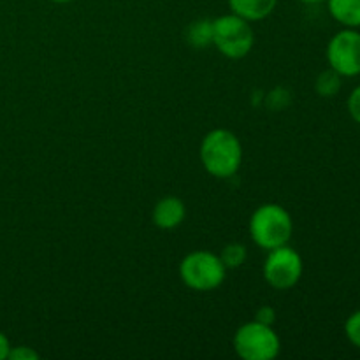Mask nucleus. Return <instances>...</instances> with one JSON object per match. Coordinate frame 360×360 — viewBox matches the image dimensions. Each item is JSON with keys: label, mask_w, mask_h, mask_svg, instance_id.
I'll return each mask as SVG.
<instances>
[{"label": "nucleus", "mask_w": 360, "mask_h": 360, "mask_svg": "<svg viewBox=\"0 0 360 360\" xmlns=\"http://www.w3.org/2000/svg\"><path fill=\"white\" fill-rule=\"evenodd\" d=\"M200 162L202 167L214 178H231L241 167V141L227 129L211 130L200 143Z\"/></svg>", "instance_id": "1"}, {"label": "nucleus", "mask_w": 360, "mask_h": 360, "mask_svg": "<svg viewBox=\"0 0 360 360\" xmlns=\"http://www.w3.org/2000/svg\"><path fill=\"white\" fill-rule=\"evenodd\" d=\"M294 232L290 213L280 204H262L250 218V236L259 248L269 250L288 245Z\"/></svg>", "instance_id": "2"}, {"label": "nucleus", "mask_w": 360, "mask_h": 360, "mask_svg": "<svg viewBox=\"0 0 360 360\" xmlns=\"http://www.w3.org/2000/svg\"><path fill=\"white\" fill-rule=\"evenodd\" d=\"M227 267L220 255L207 250H195L179 262V278L183 283L195 292H211L225 280Z\"/></svg>", "instance_id": "3"}, {"label": "nucleus", "mask_w": 360, "mask_h": 360, "mask_svg": "<svg viewBox=\"0 0 360 360\" xmlns=\"http://www.w3.org/2000/svg\"><path fill=\"white\" fill-rule=\"evenodd\" d=\"M253 42L255 34L250 21L232 13L213 20V46L227 58H245L252 51Z\"/></svg>", "instance_id": "4"}, {"label": "nucleus", "mask_w": 360, "mask_h": 360, "mask_svg": "<svg viewBox=\"0 0 360 360\" xmlns=\"http://www.w3.org/2000/svg\"><path fill=\"white\" fill-rule=\"evenodd\" d=\"M234 350L245 360H273L280 355L281 341L273 326L252 320L236 330Z\"/></svg>", "instance_id": "5"}, {"label": "nucleus", "mask_w": 360, "mask_h": 360, "mask_svg": "<svg viewBox=\"0 0 360 360\" xmlns=\"http://www.w3.org/2000/svg\"><path fill=\"white\" fill-rule=\"evenodd\" d=\"M264 278L276 290H290L299 283L304 271L302 257L292 246L283 245L267 252L264 262Z\"/></svg>", "instance_id": "6"}, {"label": "nucleus", "mask_w": 360, "mask_h": 360, "mask_svg": "<svg viewBox=\"0 0 360 360\" xmlns=\"http://www.w3.org/2000/svg\"><path fill=\"white\" fill-rule=\"evenodd\" d=\"M327 63L341 77L360 76V32L343 28L330 37L326 49Z\"/></svg>", "instance_id": "7"}, {"label": "nucleus", "mask_w": 360, "mask_h": 360, "mask_svg": "<svg viewBox=\"0 0 360 360\" xmlns=\"http://www.w3.org/2000/svg\"><path fill=\"white\" fill-rule=\"evenodd\" d=\"M186 217V207L178 197H164L158 200L151 213V220L162 231H172L179 227Z\"/></svg>", "instance_id": "8"}, {"label": "nucleus", "mask_w": 360, "mask_h": 360, "mask_svg": "<svg viewBox=\"0 0 360 360\" xmlns=\"http://www.w3.org/2000/svg\"><path fill=\"white\" fill-rule=\"evenodd\" d=\"M278 6V0H229L232 14L246 21H260L269 16Z\"/></svg>", "instance_id": "9"}, {"label": "nucleus", "mask_w": 360, "mask_h": 360, "mask_svg": "<svg viewBox=\"0 0 360 360\" xmlns=\"http://www.w3.org/2000/svg\"><path fill=\"white\" fill-rule=\"evenodd\" d=\"M329 14L345 28H360V0H326Z\"/></svg>", "instance_id": "10"}, {"label": "nucleus", "mask_w": 360, "mask_h": 360, "mask_svg": "<svg viewBox=\"0 0 360 360\" xmlns=\"http://www.w3.org/2000/svg\"><path fill=\"white\" fill-rule=\"evenodd\" d=\"M186 41L193 48H206V46L213 44V21H193L188 27V30H186Z\"/></svg>", "instance_id": "11"}, {"label": "nucleus", "mask_w": 360, "mask_h": 360, "mask_svg": "<svg viewBox=\"0 0 360 360\" xmlns=\"http://www.w3.org/2000/svg\"><path fill=\"white\" fill-rule=\"evenodd\" d=\"M341 84H343V77H341L336 70H333L329 67V69L323 70V72H320V76L316 77L315 90L320 97L329 98V97H334V95L340 94Z\"/></svg>", "instance_id": "12"}, {"label": "nucleus", "mask_w": 360, "mask_h": 360, "mask_svg": "<svg viewBox=\"0 0 360 360\" xmlns=\"http://www.w3.org/2000/svg\"><path fill=\"white\" fill-rule=\"evenodd\" d=\"M246 257H248V250L241 243H231V245L225 246L220 253V259L224 262V266L227 269H236V267H241L245 264Z\"/></svg>", "instance_id": "13"}, {"label": "nucleus", "mask_w": 360, "mask_h": 360, "mask_svg": "<svg viewBox=\"0 0 360 360\" xmlns=\"http://www.w3.org/2000/svg\"><path fill=\"white\" fill-rule=\"evenodd\" d=\"M345 336L355 348L360 350V309L352 313L347 322H345Z\"/></svg>", "instance_id": "14"}, {"label": "nucleus", "mask_w": 360, "mask_h": 360, "mask_svg": "<svg viewBox=\"0 0 360 360\" xmlns=\"http://www.w3.org/2000/svg\"><path fill=\"white\" fill-rule=\"evenodd\" d=\"M347 108H348V112H350L352 120L360 125V84L359 86H355L354 90H352V94L348 95Z\"/></svg>", "instance_id": "15"}, {"label": "nucleus", "mask_w": 360, "mask_h": 360, "mask_svg": "<svg viewBox=\"0 0 360 360\" xmlns=\"http://www.w3.org/2000/svg\"><path fill=\"white\" fill-rule=\"evenodd\" d=\"M7 359L11 360H37L39 352L30 347H11Z\"/></svg>", "instance_id": "16"}, {"label": "nucleus", "mask_w": 360, "mask_h": 360, "mask_svg": "<svg viewBox=\"0 0 360 360\" xmlns=\"http://www.w3.org/2000/svg\"><path fill=\"white\" fill-rule=\"evenodd\" d=\"M274 319H276V311H274V308H271V306H262L255 315L257 322L266 323V326H273Z\"/></svg>", "instance_id": "17"}, {"label": "nucleus", "mask_w": 360, "mask_h": 360, "mask_svg": "<svg viewBox=\"0 0 360 360\" xmlns=\"http://www.w3.org/2000/svg\"><path fill=\"white\" fill-rule=\"evenodd\" d=\"M11 350V341L9 338L4 333H0V360H6Z\"/></svg>", "instance_id": "18"}, {"label": "nucleus", "mask_w": 360, "mask_h": 360, "mask_svg": "<svg viewBox=\"0 0 360 360\" xmlns=\"http://www.w3.org/2000/svg\"><path fill=\"white\" fill-rule=\"evenodd\" d=\"M302 4H320V2H326V0H299Z\"/></svg>", "instance_id": "19"}, {"label": "nucleus", "mask_w": 360, "mask_h": 360, "mask_svg": "<svg viewBox=\"0 0 360 360\" xmlns=\"http://www.w3.org/2000/svg\"><path fill=\"white\" fill-rule=\"evenodd\" d=\"M55 4H67V2H72V0H51Z\"/></svg>", "instance_id": "20"}]
</instances>
